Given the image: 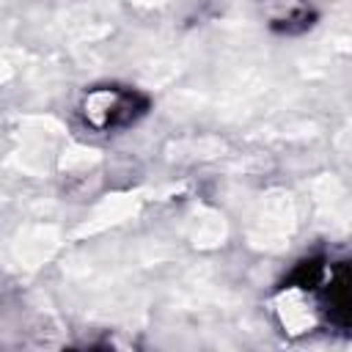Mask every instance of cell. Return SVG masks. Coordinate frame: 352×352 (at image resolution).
<instances>
[{"label": "cell", "instance_id": "6da1fadb", "mask_svg": "<svg viewBox=\"0 0 352 352\" xmlns=\"http://www.w3.org/2000/svg\"><path fill=\"white\" fill-rule=\"evenodd\" d=\"M148 102L143 94L124 85H96L80 99V118L96 132H113L135 124L146 113Z\"/></svg>", "mask_w": 352, "mask_h": 352}]
</instances>
